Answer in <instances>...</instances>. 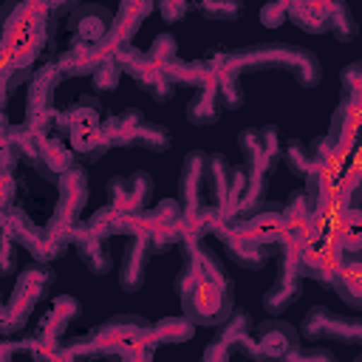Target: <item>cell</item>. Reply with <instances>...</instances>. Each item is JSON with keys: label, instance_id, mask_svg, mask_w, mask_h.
Returning a JSON list of instances; mask_svg holds the SVG:
<instances>
[{"label": "cell", "instance_id": "obj_10", "mask_svg": "<svg viewBox=\"0 0 362 362\" xmlns=\"http://www.w3.org/2000/svg\"><path fill=\"white\" fill-rule=\"evenodd\" d=\"M249 356V359H260V351H257V342H255V322H252V314L249 311H232L221 325H218V334L212 337V342L204 348L201 359H229V356Z\"/></svg>", "mask_w": 362, "mask_h": 362}, {"label": "cell", "instance_id": "obj_1", "mask_svg": "<svg viewBox=\"0 0 362 362\" xmlns=\"http://www.w3.org/2000/svg\"><path fill=\"white\" fill-rule=\"evenodd\" d=\"M175 294L181 300V311L195 325H221L235 311V283L221 257L204 243L181 252Z\"/></svg>", "mask_w": 362, "mask_h": 362}, {"label": "cell", "instance_id": "obj_37", "mask_svg": "<svg viewBox=\"0 0 362 362\" xmlns=\"http://www.w3.org/2000/svg\"><path fill=\"white\" fill-rule=\"evenodd\" d=\"M283 164L288 167V173H291L294 178L305 181L308 173L317 167V158H314L311 144H305V141H300V139H288V141L283 144Z\"/></svg>", "mask_w": 362, "mask_h": 362}, {"label": "cell", "instance_id": "obj_30", "mask_svg": "<svg viewBox=\"0 0 362 362\" xmlns=\"http://www.w3.org/2000/svg\"><path fill=\"white\" fill-rule=\"evenodd\" d=\"M102 48L90 45V42H79L71 40V45L57 57V68L62 76H90L93 68L102 62Z\"/></svg>", "mask_w": 362, "mask_h": 362}, {"label": "cell", "instance_id": "obj_15", "mask_svg": "<svg viewBox=\"0 0 362 362\" xmlns=\"http://www.w3.org/2000/svg\"><path fill=\"white\" fill-rule=\"evenodd\" d=\"M212 238L223 246V252H226V257H229L232 263H238L240 269H252V272L269 266L272 257H274V252H277V249H272V246H263V243L249 240V238L235 226V218H221V221L212 226Z\"/></svg>", "mask_w": 362, "mask_h": 362}, {"label": "cell", "instance_id": "obj_44", "mask_svg": "<svg viewBox=\"0 0 362 362\" xmlns=\"http://www.w3.org/2000/svg\"><path fill=\"white\" fill-rule=\"evenodd\" d=\"M288 6H291V0H266L260 6V23L266 28H277V25L288 23Z\"/></svg>", "mask_w": 362, "mask_h": 362}, {"label": "cell", "instance_id": "obj_13", "mask_svg": "<svg viewBox=\"0 0 362 362\" xmlns=\"http://www.w3.org/2000/svg\"><path fill=\"white\" fill-rule=\"evenodd\" d=\"M300 334L305 342H345V345H362V317H339L325 305L308 308L303 317Z\"/></svg>", "mask_w": 362, "mask_h": 362}, {"label": "cell", "instance_id": "obj_27", "mask_svg": "<svg viewBox=\"0 0 362 362\" xmlns=\"http://www.w3.org/2000/svg\"><path fill=\"white\" fill-rule=\"evenodd\" d=\"M105 122V107L99 102V96H79L76 102H71L65 110L57 113V130L62 136H71L76 130H85V127H93V124H102Z\"/></svg>", "mask_w": 362, "mask_h": 362}, {"label": "cell", "instance_id": "obj_45", "mask_svg": "<svg viewBox=\"0 0 362 362\" xmlns=\"http://www.w3.org/2000/svg\"><path fill=\"white\" fill-rule=\"evenodd\" d=\"M156 8L164 23H178L181 17H187L192 11V3L189 0H156Z\"/></svg>", "mask_w": 362, "mask_h": 362}, {"label": "cell", "instance_id": "obj_17", "mask_svg": "<svg viewBox=\"0 0 362 362\" xmlns=\"http://www.w3.org/2000/svg\"><path fill=\"white\" fill-rule=\"evenodd\" d=\"M235 226L255 243L272 246L277 249L286 240V215H283V204L277 201H263L260 206L243 212L235 218Z\"/></svg>", "mask_w": 362, "mask_h": 362}, {"label": "cell", "instance_id": "obj_50", "mask_svg": "<svg viewBox=\"0 0 362 362\" xmlns=\"http://www.w3.org/2000/svg\"><path fill=\"white\" fill-rule=\"evenodd\" d=\"M189 3H192V8H195V6H198V0H189Z\"/></svg>", "mask_w": 362, "mask_h": 362}, {"label": "cell", "instance_id": "obj_43", "mask_svg": "<svg viewBox=\"0 0 362 362\" xmlns=\"http://www.w3.org/2000/svg\"><path fill=\"white\" fill-rule=\"evenodd\" d=\"M147 54H150L156 62H161V65L167 68L170 62H175V59H178V40H175L170 31H161V34H156V37H153V42H150Z\"/></svg>", "mask_w": 362, "mask_h": 362}, {"label": "cell", "instance_id": "obj_6", "mask_svg": "<svg viewBox=\"0 0 362 362\" xmlns=\"http://www.w3.org/2000/svg\"><path fill=\"white\" fill-rule=\"evenodd\" d=\"M57 206L45 223L48 235L59 243H68L74 240V232L76 226L82 223L79 221V212L82 206L88 204V192H90V184H88V170L82 164H74L59 181H57Z\"/></svg>", "mask_w": 362, "mask_h": 362}, {"label": "cell", "instance_id": "obj_26", "mask_svg": "<svg viewBox=\"0 0 362 362\" xmlns=\"http://www.w3.org/2000/svg\"><path fill=\"white\" fill-rule=\"evenodd\" d=\"M71 246L79 252L82 263H85L93 274L102 277V274L113 272V255H110V249H107V238L96 235V232L88 226V221H82V223L76 226Z\"/></svg>", "mask_w": 362, "mask_h": 362}, {"label": "cell", "instance_id": "obj_39", "mask_svg": "<svg viewBox=\"0 0 362 362\" xmlns=\"http://www.w3.org/2000/svg\"><path fill=\"white\" fill-rule=\"evenodd\" d=\"M195 11L206 20H215V23H229V20H238L240 11H243V0H198Z\"/></svg>", "mask_w": 362, "mask_h": 362}, {"label": "cell", "instance_id": "obj_16", "mask_svg": "<svg viewBox=\"0 0 362 362\" xmlns=\"http://www.w3.org/2000/svg\"><path fill=\"white\" fill-rule=\"evenodd\" d=\"M181 221L184 204L178 198H161L144 209V232L150 235L153 255H164L181 243Z\"/></svg>", "mask_w": 362, "mask_h": 362}, {"label": "cell", "instance_id": "obj_14", "mask_svg": "<svg viewBox=\"0 0 362 362\" xmlns=\"http://www.w3.org/2000/svg\"><path fill=\"white\" fill-rule=\"evenodd\" d=\"M238 147H240L243 164L263 175H272L283 158V141H280V130L274 124L240 130Z\"/></svg>", "mask_w": 362, "mask_h": 362}, {"label": "cell", "instance_id": "obj_7", "mask_svg": "<svg viewBox=\"0 0 362 362\" xmlns=\"http://www.w3.org/2000/svg\"><path fill=\"white\" fill-rule=\"evenodd\" d=\"M62 79H65V76L59 74L57 62L40 65V68L31 74V79H28V90H25V119H23V122H25L31 130H37L40 136L57 130V113H59V110H54V90H57V85H59Z\"/></svg>", "mask_w": 362, "mask_h": 362}, {"label": "cell", "instance_id": "obj_46", "mask_svg": "<svg viewBox=\"0 0 362 362\" xmlns=\"http://www.w3.org/2000/svg\"><path fill=\"white\" fill-rule=\"evenodd\" d=\"M339 79H342V90H345V96H362V59L345 65Z\"/></svg>", "mask_w": 362, "mask_h": 362}, {"label": "cell", "instance_id": "obj_47", "mask_svg": "<svg viewBox=\"0 0 362 362\" xmlns=\"http://www.w3.org/2000/svg\"><path fill=\"white\" fill-rule=\"evenodd\" d=\"M17 246L20 243L14 240V235L8 229H3V269H0L3 277L14 274V269H17Z\"/></svg>", "mask_w": 362, "mask_h": 362}, {"label": "cell", "instance_id": "obj_2", "mask_svg": "<svg viewBox=\"0 0 362 362\" xmlns=\"http://www.w3.org/2000/svg\"><path fill=\"white\" fill-rule=\"evenodd\" d=\"M54 11L48 0H6L0 20H3V90L6 99L14 88L31 76L34 62L40 59L48 37L54 31Z\"/></svg>", "mask_w": 362, "mask_h": 362}, {"label": "cell", "instance_id": "obj_19", "mask_svg": "<svg viewBox=\"0 0 362 362\" xmlns=\"http://www.w3.org/2000/svg\"><path fill=\"white\" fill-rule=\"evenodd\" d=\"M76 153L68 141V136H62L59 130H51L45 136H40V144H37V161H34V170L45 178V181H59L74 164H76Z\"/></svg>", "mask_w": 362, "mask_h": 362}, {"label": "cell", "instance_id": "obj_40", "mask_svg": "<svg viewBox=\"0 0 362 362\" xmlns=\"http://www.w3.org/2000/svg\"><path fill=\"white\" fill-rule=\"evenodd\" d=\"M328 31H331L339 42H351V40L359 34V25H356V20H354V11H351V6H348L345 0H339V3L334 6Z\"/></svg>", "mask_w": 362, "mask_h": 362}, {"label": "cell", "instance_id": "obj_34", "mask_svg": "<svg viewBox=\"0 0 362 362\" xmlns=\"http://www.w3.org/2000/svg\"><path fill=\"white\" fill-rule=\"evenodd\" d=\"M3 141L11 144V150L20 158V164L34 167V161H37V144H40V133L37 130H31L25 122L23 124H8V119H3Z\"/></svg>", "mask_w": 362, "mask_h": 362}, {"label": "cell", "instance_id": "obj_18", "mask_svg": "<svg viewBox=\"0 0 362 362\" xmlns=\"http://www.w3.org/2000/svg\"><path fill=\"white\" fill-rule=\"evenodd\" d=\"M107 192V204L122 209V212H144L147 206H153V175L147 170H136L130 175H113L105 187Z\"/></svg>", "mask_w": 362, "mask_h": 362}, {"label": "cell", "instance_id": "obj_42", "mask_svg": "<svg viewBox=\"0 0 362 362\" xmlns=\"http://www.w3.org/2000/svg\"><path fill=\"white\" fill-rule=\"evenodd\" d=\"M79 356H102L90 334H82V337H74V339L62 342L54 354V359H79Z\"/></svg>", "mask_w": 362, "mask_h": 362}, {"label": "cell", "instance_id": "obj_28", "mask_svg": "<svg viewBox=\"0 0 362 362\" xmlns=\"http://www.w3.org/2000/svg\"><path fill=\"white\" fill-rule=\"evenodd\" d=\"M339 0H291L288 20L305 34H322L331 25L334 6Z\"/></svg>", "mask_w": 362, "mask_h": 362}, {"label": "cell", "instance_id": "obj_41", "mask_svg": "<svg viewBox=\"0 0 362 362\" xmlns=\"http://www.w3.org/2000/svg\"><path fill=\"white\" fill-rule=\"evenodd\" d=\"M124 76V68H122V62L119 59H102L96 68H93V74H90V82H93V88L99 90V93H105V90H113L116 85H119V79Z\"/></svg>", "mask_w": 362, "mask_h": 362}, {"label": "cell", "instance_id": "obj_49", "mask_svg": "<svg viewBox=\"0 0 362 362\" xmlns=\"http://www.w3.org/2000/svg\"><path fill=\"white\" fill-rule=\"evenodd\" d=\"M48 6H51V11L59 17V14H65V11H74V8L79 6V0H48Z\"/></svg>", "mask_w": 362, "mask_h": 362}, {"label": "cell", "instance_id": "obj_36", "mask_svg": "<svg viewBox=\"0 0 362 362\" xmlns=\"http://www.w3.org/2000/svg\"><path fill=\"white\" fill-rule=\"evenodd\" d=\"M195 322L187 314H175V317H161L158 322H153V339L158 345H178V342H189L195 334Z\"/></svg>", "mask_w": 362, "mask_h": 362}, {"label": "cell", "instance_id": "obj_12", "mask_svg": "<svg viewBox=\"0 0 362 362\" xmlns=\"http://www.w3.org/2000/svg\"><path fill=\"white\" fill-rule=\"evenodd\" d=\"M345 252H348V249H345L334 235L317 229V232L305 240V246H303V255H300V274L317 280V283L325 286V288H331L334 280H337V272H339V266H342Z\"/></svg>", "mask_w": 362, "mask_h": 362}, {"label": "cell", "instance_id": "obj_33", "mask_svg": "<svg viewBox=\"0 0 362 362\" xmlns=\"http://www.w3.org/2000/svg\"><path fill=\"white\" fill-rule=\"evenodd\" d=\"M170 79L178 88H201L206 82H215V65L209 59H175L167 65Z\"/></svg>", "mask_w": 362, "mask_h": 362}, {"label": "cell", "instance_id": "obj_3", "mask_svg": "<svg viewBox=\"0 0 362 362\" xmlns=\"http://www.w3.org/2000/svg\"><path fill=\"white\" fill-rule=\"evenodd\" d=\"M229 59L249 74L257 71H286L303 88H314L322 79V65L308 48H297L288 42H257L229 51Z\"/></svg>", "mask_w": 362, "mask_h": 362}, {"label": "cell", "instance_id": "obj_8", "mask_svg": "<svg viewBox=\"0 0 362 362\" xmlns=\"http://www.w3.org/2000/svg\"><path fill=\"white\" fill-rule=\"evenodd\" d=\"M79 311H82V305H79L76 297H71V294H57V297L48 303L45 314L40 317L34 334L28 337V339H31V356H37V359H54L57 348L65 342L68 325L79 317Z\"/></svg>", "mask_w": 362, "mask_h": 362}, {"label": "cell", "instance_id": "obj_22", "mask_svg": "<svg viewBox=\"0 0 362 362\" xmlns=\"http://www.w3.org/2000/svg\"><path fill=\"white\" fill-rule=\"evenodd\" d=\"M255 342H257L260 359H288L291 351L300 348L303 334H300V328L288 325L286 320L272 317V320L255 325Z\"/></svg>", "mask_w": 362, "mask_h": 362}, {"label": "cell", "instance_id": "obj_4", "mask_svg": "<svg viewBox=\"0 0 362 362\" xmlns=\"http://www.w3.org/2000/svg\"><path fill=\"white\" fill-rule=\"evenodd\" d=\"M102 356H119L127 362L150 359L158 348L153 339V322L139 314H116L90 331Z\"/></svg>", "mask_w": 362, "mask_h": 362}, {"label": "cell", "instance_id": "obj_35", "mask_svg": "<svg viewBox=\"0 0 362 362\" xmlns=\"http://www.w3.org/2000/svg\"><path fill=\"white\" fill-rule=\"evenodd\" d=\"M141 119H144V113L139 107H124L122 113L105 116V130L110 133L113 147H133Z\"/></svg>", "mask_w": 362, "mask_h": 362}, {"label": "cell", "instance_id": "obj_21", "mask_svg": "<svg viewBox=\"0 0 362 362\" xmlns=\"http://www.w3.org/2000/svg\"><path fill=\"white\" fill-rule=\"evenodd\" d=\"M150 257H153L150 235H147V232L130 235L127 243H124V249H122V257H119V286H122L127 294H136V291L144 286Z\"/></svg>", "mask_w": 362, "mask_h": 362}, {"label": "cell", "instance_id": "obj_29", "mask_svg": "<svg viewBox=\"0 0 362 362\" xmlns=\"http://www.w3.org/2000/svg\"><path fill=\"white\" fill-rule=\"evenodd\" d=\"M339 300L356 311H362V249L356 252H345L342 266L337 272V280L331 286Z\"/></svg>", "mask_w": 362, "mask_h": 362}, {"label": "cell", "instance_id": "obj_38", "mask_svg": "<svg viewBox=\"0 0 362 362\" xmlns=\"http://www.w3.org/2000/svg\"><path fill=\"white\" fill-rule=\"evenodd\" d=\"M170 144H173V136L164 124H158L153 119H141L133 147H141V150H150V153H167Z\"/></svg>", "mask_w": 362, "mask_h": 362}, {"label": "cell", "instance_id": "obj_31", "mask_svg": "<svg viewBox=\"0 0 362 362\" xmlns=\"http://www.w3.org/2000/svg\"><path fill=\"white\" fill-rule=\"evenodd\" d=\"M221 113H223V105L218 96V85L206 82V85L195 88V93L187 102V122L195 127H209L221 119Z\"/></svg>", "mask_w": 362, "mask_h": 362}, {"label": "cell", "instance_id": "obj_5", "mask_svg": "<svg viewBox=\"0 0 362 362\" xmlns=\"http://www.w3.org/2000/svg\"><path fill=\"white\" fill-rule=\"evenodd\" d=\"M54 277L57 274H54L51 263H42V260H31L20 272L8 300L3 303V314H0V334L3 337H11V334L23 331L28 317L37 311V305L45 300L48 288L54 286Z\"/></svg>", "mask_w": 362, "mask_h": 362}, {"label": "cell", "instance_id": "obj_32", "mask_svg": "<svg viewBox=\"0 0 362 362\" xmlns=\"http://www.w3.org/2000/svg\"><path fill=\"white\" fill-rule=\"evenodd\" d=\"M68 141H71L74 153H76L82 161H88V164L99 161V158L113 147V139H110V133L105 130V122H102V124H93V127H85V130L71 133V136H68Z\"/></svg>", "mask_w": 362, "mask_h": 362}, {"label": "cell", "instance_id": "obj_9", "mask_svg": "<svg viewBox=\"0 0 362 362\" xmlns=\"http://www.w3.org/2000/svg\"><path fill=\"white\" fill-rule=\"evenodd\" d=\"M3 229H8L14 235V240L20 243V249H25L31 255V260L54 263V260H59L68 252V243L54 240L48 235V229L34 223L31 215L23 206H17V204L3 206Z\"/></svg>", "mask_w": 362, "mask_h": 362}, {"label": "cell", "instance_id": "obj_20", "mask_svg": "<svg viewBox=\"0 0 362 362\" xmlns=\"http://www.w3.org/2000/svg\"><path fill=\"white\" fill-rule=\"evenodd\" d=\"M206 158L204 150H189L181 161L178 173V201L184 204V212H195L209 206L206 201Z\"/></svg>", "mask_w": 362, "mask_h": 362}, {"label": "cell", "instance_id": "obj_24", "mask_svg": "<svg viewBox=\"0 0 362 362\" xmlns=\"http://www.w3.org/2000/svg\"><path fill=\"white\" fill-rule=\"evenodd\" d=\"M303 280L305 277L300 274V269L277 263V277H274V283L263 294V311L269 317H280L283 311H288L300 300V294H303Z\"/></svg>", "mask_w": 362, "mask_h": 362}, {"label": "cell", "instance_id": "obj_11", "mask_svg": "<svg viewBox=\"0 0 362 362\" xmlns=\"http://www.w3.org/2000/svg\"><path fill=\"white\" fill-rule=\"evenodd\" d=\"M113 59L122 62L124 76H130L153 102L164 105V102H170V99L175 96L178 85L170 79L167 68H164L161 62H156L147 51H139L136 45H130V48H124L122 54H116Z\"/></svg>", "mask_w": 362, "mask_h": 362}, {"label": "cell", "instance_id": "obj_23", "mask_svg": "<svg viewBox=\"0 0 362 362\" xmlns=\"http://www.w3.org/2000/svg\"><path fill=\"white\" fill-rule=\"evenodd\" d=\"M113 23H116V14L105 6H99V3L76 6L74 14H71V40L99 45L110 34Z\"/></svg>", "mask_w": 362, "mask_h": 362}, {"label": "cell", "instance_id": "obj_25", "mask_svg": "<svg viewBox=\"0 0 362 362\" xmlns=\"http://www.w3.org/2000/svg\"><path fill=\"white\" fill-rule=\"evenodd\" d=\"M232 167L223 153H209L206 158V201L221 212V218H235L232 212Z\"/></svg>", "mask_w": 362, "mask_h": 362}, {"label": "cell", "instance_id": "obj_48", "mask_svg": "<svg viewBox=\"0 0 362 362\" xmlns=\"http://www.w3.org/2000/svg\"><path fill=\"white\" fill-rule=\"evenodd\" d=\"M288 359H291V362H294V359H334V354L325 351V348H320L317 342H311V348H297V351H291Z\"/></svg>", "mask_w": 362, "mask_h": 362}]
</instances>
